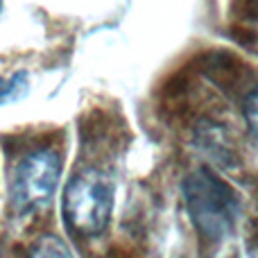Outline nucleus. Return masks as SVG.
<instances>
[{"label":"nucleus","instance_id":"1","mask_svg":"<svg viewBox=\"0 0 258 258\" xmlns=\"http://www.w3.org/2000/svg\"><path fill=\"white\" fill-rule=\"evenodd\" d=\"M190 222L204 242H220L233 231L240 215V197L211 168H197L183 181Z\"/></svg>","mask_w":258,"mask_h":258},{"label":"nucleus","instance_id":"2","mask_svg":"<svg viewBox=\"0 0 258 258\" xmlns=\"http://www.w3.org/2000/svg\"><path fill=\"white\" fill-rule=\"evenodd\" d=\"M63 220L80 236H100L113 211V183L100 170H84L66 183L61 202Z\"/></svg>","mask_w":258,"mask_h":258},{"label":"nucleus","instance_id":"3","mask_svg":"<svg viewBox=\"0 0 258 258\" xmlns=\"http://www.w3.org/2000/svg\"><path fill=\"white\" fill-rule=\"evenodd\" d=\"M61 179V156L54 150L41 147L21 159L12 177L14 209L25 213L45 206L52 200Z\"/></svg>","mask_w":258,"mask_h":258},{"label":"nucleus","instance_id":"4","mask_svg":"<svg viewBox=\"0 0 258 258\" xmlns=\"http://www.w3.org/2000/svg\"><path fill=\"white\" fill-rule=\"evenodd\" d=\"M27 258H73L68 245L54 233H43L27 251Z\"/></svg>","mask_w":258,"mask_h":258},{"label":"nucleus","instance_id":"5","mask_svg":"<svg viewBox=\"0 0 258 258\" xmlns=\"http://www.w3.org/2000/svg\"><path fill=\"white\" fill-rule=\"evenodd\" d=\"M242 113H245V120L249 125L251 134L258 138V86L251 91L245 98V107H242Z\"/></svg>","mask_w":258,"mask_h":258},{"label":"nucleus","instance_id":"6","mask_svg":"<svg viewBox=\"0 0 258 258\" xmlns=\"http://www.w3.org/2000/svg\"><path fill=\"white\" fill-rule=\"evenodd\" d=\"M21 80V77H16L14 82H5V80H0V102H5L7 98H12V91H14V86H16V82Z\"/></svg>","mask_w":258,"mask_h":258}]
</instances>
